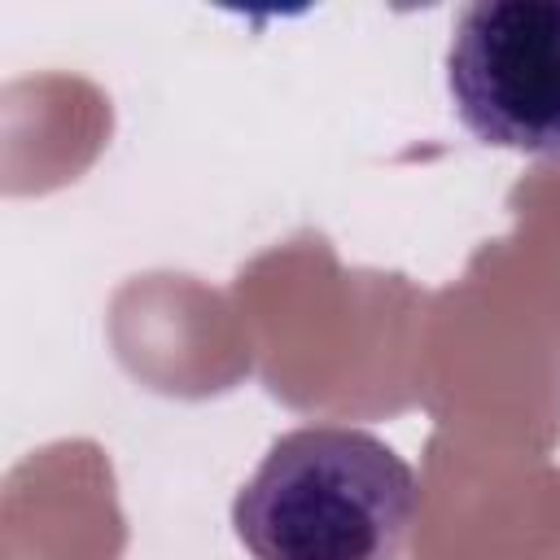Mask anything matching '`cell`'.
I'll list each match as a JSON object with an SVG mask.
<instances>
[{"label": "cell", "mask_w": 560, "mask_h": 560, "mask_svg": "<svg viewBox=\"0 0 560 560\" xmlns=\"http://www.w3.org/2000/svg\"><path fill=\"white\" fill-rule=\"evenodd\" d=\"M446 88L481 144L560 158V0L464 4Z\"/></svg>", "instance_id": "2"}, {"label": "cell", "mask_w": 560, "mask_h": 560, "mask_svg": "<svg viewBox=\"0 0 560 560\" xmlns=\"http://www.w3.org/2000/svg\"><path fill=\"white\" fill-rule=\"evenodd\" d=\"M420 512L411 464L368 429L306 424L276 438L232 499L254 560H398Z\"/></svg>", "instance_id": "1"}]
</instances>
